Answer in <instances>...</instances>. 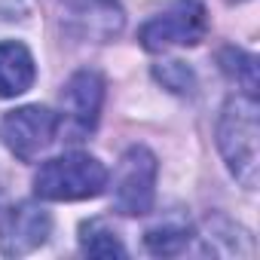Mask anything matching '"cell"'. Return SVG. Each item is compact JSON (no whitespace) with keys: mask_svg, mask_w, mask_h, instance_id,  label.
I'll use <instances>...</instances> for the list:
<instances>
[{"mask_svg":"<svg viewBox=\"0 0 260 260\" xmlns=\"http://www.w3.org/2000/svg\"><path fill=\"white\" fill-rule=\"evenodd\" d=\"M61 104L68 113V122L77 135H89L98 125L101 104H104V80L98 71H77L61 92Z\"/></svg>","mask_w":260,"mask_h":260,"instance_id":"obj_7","label":"cell"},{"mask_svg":"<svg viewBox=\"0 0 260 260\" xmlns=\"http://www.w3.org/2000/svg\"><path fill=\"white\" fill-rule=\"evenodd\" d=\"M37 68L34 55L28 52L25 43L4 40L0 43V98H16L34 86Z\"/></svg>","mask_w":260,"mask_h":260,"instance_id":"obj_9","label":"cell"},{"mask_svg":"<svg viewBox=\"0 0 260 260\" xmlns=\"http://www.w3.org/2000/svg\"><path fill=\"white\" fill-rule=\"evenodd\" d=\"M107 187V169L89 153H64L40 166L34 178V193L49 202L95 199Z\"/></svg>","mask_w":260,"mask_h":260,"instance_id":"obj_2","label":"cell"},{"mask_svg":"<svg viewBox=\"0 0 260 260\" xmlns=\"http://www.w3.org/2000/svg\"><path fill=\"white\" fill-rule=\"evenodd\" d=\"M220 68L242 86L245 95L257 98V58L242 52V49H226L220 52Z\"/></svg>","mask_w":260,"mask_h":260,"instance_id":"obj_12","label":"cell"},{"mask_svg":"<svg viewBox=\"0 0 260 260\" xmlns=\"http://www.w3.org/2000/svg\"><path fill=\"white\" fill-rule=\"evenodd\" d=\"M52 233V217L37 202H19L0 220V251L7 257H22L37 251Z\"/></svg>","mask_w":260,"mask_h":260,"instance_id":"obj_6","label":"cell"},{"mask_svg":"<svg viewBox=\"0 0 260 260\" xmlns=\"http://www.w3.org/2000/svg\"><path fill=\"white\" fill-rule=\"evenodd\" d=\"M156 156L147 147H128L116 166L113 178V211L125 217H138L153 208L156 196Z\"/></svg>","mask_w":260,"mask_h":260,"instance_id":"obj_4","label":"cell"},{"mask_svg":"<svg viewBox=\"0 0 260 260\" xmlns=\"http://www.w3.org/2000/svg\"><path fill=\"white\" fill-rule=\"evenodd\" d=\"M208 31V10L202 0H175L141 25L138 40L147 52H162L172 46H196Z\"/></svg>","mask_w":260,"mask_h":260,"instance_id":"obj_3","label":"cell"},{"mask_svg":"<svg viewBox=\"0 0 260 260\" xmlns=\"http://www.w3.org/2000/svg\"><path fill=\"white\" fill-rule=\"evenodd\" d=\"M68 25L89 40H110L122 28V10L116 0H64Z\"/></svg>","mask_w":260,"mask_h":260,"instance_id":"obj_8","label":"cell"},{"mask_svg":"<svg viewBox=\"0 0 260 260\" xmlns=\"http://www.w3.org/2000/svg\"><path fill=\"white\" fill-rule=\"evenodd\" d=\"M257 98L245 92L230 98L217 122V147L226 159V169L245 190L257 187Z\"/></svg>","mask_w":260,"mask_h":260,"instance_id":"obj_1","label":"cell"},{"mask_svg":"<svg viewBox=\"0 0 260 260\" xmlns=\"http://www.w3.org/2000/svg\"><path fill=\"white\" fill-rule=\"evenodd\" d=\"M190 239H193L190 223H187V220H175V217L159 220L156 226H150V230L144 233V245H147V251L156 254V257H175V254H181V251L190 245Z\"/></svg>","mask_w":260,"mask_h":260,"instance_id":"obj_10","label":"cell"},{"mask_svg":"<svg viewBox=\"0 0 260 260\" xmlns=\"http://www.w3.org/2000/svg\"><path fill=\"white\" fill-rule=\"evenodd\" d=\"M80 248L89 257H125L119 236L104 220H86L80 226Z\"/></svg>","mask_w":260,"mask_h":260,"instance_id":"obj_11","label":"cell"},{"mask_svg":"<svg viewBox=\"0 0 260 260\" xmlns=\"http://www.w3.org/2000/svg\"><path fill=\"white\" fill-rule=\"evenodd\" d=\"M153 74H156V80H159L166 89H172V92H178V95L193 92V86H196L193 71H190L187 64H181V61H166V64H156V68H153Z\"/></svg>","mask_w":260,"mask_h":260,"instance_id":"obj_13","label":"cell"},{"mask_svg":"<svg viewBox=\"0 0 260 260\" xmlns=\"http://www.w3.org/2000/svg\"><path fill=\"white\" fill-rule=\"evenodd\" d=\"M58 125H61L58 113H52L49 107H40V104H28V107H19L4 116L0 138H4V144L13 156H19L22 162H34L55 141Z\"/></svg>","mask_w":260,"mask_h":260,"instance_id":"obj_5","label":"cell"}]
</instances>
